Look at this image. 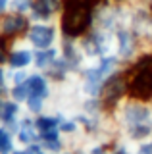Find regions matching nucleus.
Listing matches in <instances>:
<instances>
[{"mask_svg":"<svg viewBox=\"0 0 152 154\" xmlns=\"http://www.w3.org/2000/svg\"><path fill=\"white\" fill-rule=\"evenodd\" d=\"M89 23V16L85 12L83 6H75V8H68V14L64 17V27L69 33H77Z\"/></svg>","mask_w":152,"mask_h":154,"instance_id":"nucleus-1","label":"nucleus"},{"mask_svg":"<svg viewBox=\"0 0 152 154\" xmlns=\"http://www.w3.org/2000/svg\"><path fill=\"white\" fill-rule=\"evenodd\" d=\"M31 41L35 42L37 46H48V42L52 41V31L48 27H33V31H31Z\"/></svg>","mask_w":152,"mask_h":154,"instance_id":"nucleus-2","label":"nucleus"},{"mask_svg":"<svg viewBox=\"0 0 152 154\" xmlns=\"http://www.w3.org/2000/svg\"><path fill=\"white\" fill-rule=\"evenodd\" d=\"M23 25H25V19L20 17V16H17V17L14 16V17H6L0 27H2L4 33H14V31H17V29H21Z\"/></svg>","mask_w":152,"mask_h":154,"instance_id":"nucleus-3","label":"nucleus"},{"mask_svg":"<svg viewBox=\"0 0 152 154\" xmlns=\"http://www.w3.org/2000/svg\"><path fill=\"white\" fill-rule=\"evenodd\" d=\"M58 6H60L58 0H37L35 2V10L41 16H48V14H52Z\"/></svg>","mask_w":152,"mask_h":154,"instance_id":"nucleus-4","label":"nucleus"},{"mask_svg":"<svg viewBox=\"0 0 152 154\" xmlns=\"http://www.w3.org/2000/svg\"><path fill=\"white\" fill-rule=\"evenodd\" d=\"M27 62H29V54H27V52H20V54H16V56H14L12 64H20V66H25Z\"/></svg>","mask_w":152,"mask_h":154,"instance_id":"nucleus-5","label":"nucleus"},{"mask_svg":"<svg viewBox=\"0 0 152 154\" xmlns=\"http://www.w3.org/2000/svg\"><path fill=\"white\" fill-rule=\"evenodd\" d=\"M6 6V0H0V8H4Z\"/></svg>","mask_w":152,"mask_h":154,"instance_id":"nucleus-6","label":"nucleus"}]
</instances>
